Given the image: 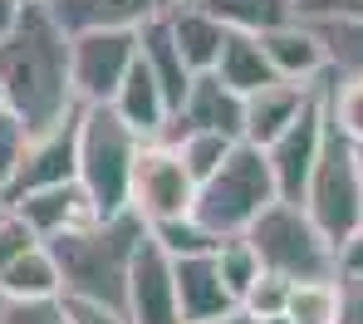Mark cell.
I'll use <instances>...</instances> for the list:
<instances>
[{
  "label": "cell",
  "mask_w": 363,
  "mask_h": 324,
  "mask_svg": "<svg viewBox=\"0 0 363 324\" xmlns=\"http://www.w3.org/2000/svg\"><path fill=\"white\" fill-rule=\"evenodd\" d=\"M69 45L74 35L55 20L50 0H25L15 30L0 40V94L30 138L60 128L69 113H79Z\"/></svg>",
  "instance_id": "cell-1"
},
{
  "label": "cell",
  "mask_w": 363,
  "mask_h": 324,
  "mask_svg": "<svg viewBox=\"0 0 363 324\" xmlns=\"http://www.w3.org/2000/svg\"><path fill=\"white\" fill-rule=\"evenodd\" d=\"M143 236H147V221L128 206L108 221L69 226L60 236H50L45 246L60 265L64 295L104 300L113 310H128V265H133V251L143 246Z\"/></svg>",
  "instance_id": "cell-2"
},
{
  "label": "cell",
  "mask_w": 363,
  "mask_h": 324,
  "mask_svg": "<svg viewBox=\"0 0 363 324\" xmlns=\"http://www.w3.org/2000/svg\"><path fill=\"white\" fill-rule=\"evenodd\" d=\"M138 147H143V138L108 104H79V187L89 196V206L99 211V221L128 211Z\"/></svg>",
  "instance_id": "cell-3"
},
{
  "label": "cell",
  "mask_w": 363,
  "mask_h": 324,
  "mask_svg": "<svg viewBox=\"0 0 363 324\" xmlns=\"http://www.w3.org/2000/svg\"><path fill=\"white\" fill-rule=\"evenodd\" d=\"M270 201H280V192H275V172H270L265 147L236 143V147L226 152V162L196 187L191 216H196L216 241H226V236H245L250 221H255Z\"/></svg>",
  "instance_id": "cell-4"
},
{
  "label": "cell",
  "mask_w": 363,
  "mask_h": 324,
  "mask_svg": "<svg viewBox=\"0 0 363 324\" xmlns=\"http://www.w3.org/2000/svg\"><path fill=\"white\" fill-rule=\"evenodd\" d=\"M304 211L324 231V241L339 251L354 231H363V172H359V147L324 123V147L304 187Z\"/></svg>",
  "instance_id": "cell-5"
},
{
  "label": "cell",
  "mask_w": 363,
  "mask_h": 324,
  "mask_svg": "<svg viewBox=\"0 0 363 324\" xmlns=\"http://www.w3.org/2000/svg\"><path fill=\"white\" fill-rule=\"evenodd\" d=\"M250 246L265 270L285 275V280H334V246L324 241V231L309 221V211L295 201H270L255 221H250Z\"/></svg>",
  "instance_id": "cell-6"
},
{
  "label": "cell",
  "mask_w": 363,
  "mask_h": 324,
  "mask_svg": "<svg viewBox=\"0 0 363 324\" xmlns=\"http://www.w3.org/2000/svg\"><path fill=\"white\" fill-rule=\"evenodd\" d=\"M196 201V182L177 157V147L167 138H152L138 147L133 162V187H128V206L152 226V221H172V216H191Z\"/></svg>",
  "instance_id": "cell-7"
},
{
  "label": "cell",
  "mask_w": 363,
  "mask_h": 324,
  "mask_svg": "<svg viewBox=\"0 0 363 324\" xmlns=\"http://www.w3.org/2000/svg\"><path fill=\"white\" fill-rule=\"evenodd\" d=\"M138 65V30H84L69 45V74L79 104H108Z\"/></svg>",
  "instance_id": "cell-8"
},
{
  "label": "cell",
  "mask_w": 363,
  "mask_h": 324,
  "mask_svg": "<svg viewBox=\"0 0 363 324\" xmlns=\"http://www.w3.org/2000/svg\"><path fill=\"white\" fill-rule=\"evenodd\" d=\"M64 182H79V113H69L60 128L30 138L10 187L0 192V201H15L25 192H40V187H64Z\"/></svg>",
  "instance_id": "cell-9"
},
{
  "label": "cell",
  "mask_w": 363,
  "mask_h": 324,
  "mask_svg": "<svg viewBox=\"0 0 363 324\" xmlns=\"http://www.w3.org/2000/svg\"><path fill=\"white\" fill-rule=\"evenodd\" d=\"M128 320L133 324H182L172 256L152 236H143V246L133 251V265H128Z\"/></svg>",
  "instance_id": "cell-10"
},
{
  "label": "cell",
  "mask_w": 363,
  "mask_h": 324,
  "mask_svg": "<svg viewBox=\"0 0 363 324\" xmlns=\"http://www.w3.org/2000/svg\"><path fill=\"white\" fill-rule=\"evenodd\" d=\"M319 147H324V108H319V99H314L300 118H295L290 128H285L275 143H270V147H265L270 172H275V192H280V201H295V206H304V187H309L314 162H319Z\"/></svg>",
  "instance_id": "cell-11"
},
{
  "label": "cell",
  "mask_w": 363,
  "mask_h": 324,
  "mask_svg": "<svg viewBox=\"0 0 363 324\" xmlns=\"http://www.w3.org/2000/svg\"><path fill=\"white\" fill-rule=\"evenodd\" d=\"M241 113H245V99L221 84L216 69L206 74H191V89L182 99V108L172 113L167 133H182V128H196V133H226V138H241Z\"/></svg>",
  "instance_id": "cell-12"
},
{
  "label": "cell",
  "mask_w": 363,
  "mask_h": 324,
  "mask_svg": "<svg viewBox=\"0 0 363 324\" xmlns=\"http://www.w3.org/2000/svg\"><path fill=\"white\" fill-rule=\"evenodd\" d=\"M319 99L314 84H295V79H275L255 94H245V113H241V143H255V147H270L280 133L300 118L304 108Z\"/></svg>",
  "instance_id": "cell-13"
},
{
  "label": "cell",
  "mask_w": 363,
  "mask_h": 324,
  "mask_svg": "<svg viewBox=\"0 0 363 324\" xmlns=\"http://www.w3.org/2000/svg\"><path fill=\"white\" fill-rule=\"evenodd\" d=\"M10 206V216H20L40 241H50V236H60L69 226H84V221H99V211L89 206V196L79 182H64V187H40V192H25L15 196V201H5Z\"/></svg>",
  "instance_id": "cell-14"
},
{
  "label": "cell",
  "mask_w": 363,
  "mask_h": 324,
  "mask_svg": "<svg viewBox=\"0 0 363 324\" xmlns=\"http://www.w3.org/2000/svg\"><path fill=\"white\" fill-rule=\"evenodd\" d=\"M162 20H167V30H172V40H177L182 60L191 74H206V69H216L221 60V45H226V25L206 10V5H196V0H167L162 5Z\"/></svg>",
  "instance_id": "cell-15"
},
{
  "label": "cell",
  "mask_w": 363,
  "mask_h": 324,
  "mask_svg": "<svg viewBox=\"0 0 363 324\" xmlns=\"http://www.w3.org/2000/svg\"><path fill=\"white\" fill-rule=\"evenodd\" d=\"M172 275H177L182 324H206V320H221V315H236V310H241V305L231 300V290L221 285V270H216L211 256L172 260Z\"/></svg>",
  "instance_id": "cell-16"
},
{
  "label": "cell",
  "mask_w": 363,
  "mask_h": 324,
  "mask_svg": "<svg viewBox=\"0 0 363 324\" xmlns=\"http://www.w3.org/2000/svg\"><path fill=\"white\" fill-rule=\"evenodd\" d=\"M265 45V60L275 69V79H295V84H319V74L329 69V55L314 35L309 20H290L280 30H265L260 35Z\"/></svg>",
  "instance_id": "cell-17"
},
{
  "label": "cell",
  "mask_w": 363,
  "mask_h": 324,
  "mask_svg": "<svg viewBox=\"0 0 363 324\" xmlns=\"http://www.w3.org/2000/svg\"><path fill=\"white\" fill-rule=\"evenodd\" d=\"M108 108H113V113H118V118L138 133L143 143L162 138V133H167V123H172V108H167V99H162L157 79L147 74V65H143V60L128 69V79L118 84V94L108 99Z\"/></svg>",
  "instance_id": "cell-18"
},
{
  "label": "cell",
  "mask_w": 363,
  "mask_h": 324,
  "mask_svg": "<svg viewBox=\"0 0 363 324\" xmlns=\"http://www.w3.org/2000/svg\"><path fill=\"white\" fill-rule=\"evenodd\" d=\"M138 60L147 65V74L157 79L162 99H167V108L177 113L186 89H191V69H186V60H182V50H177V40H172V30H167L162 15H152V20L138 25Z\"/></svg>",
  "instance_id": "cell-19"
},
{
  "label": "cell",
  "mask_w": 363,
  "mask_h": 324,
  "mask_svg": "<svg viewBox=\"0 0 363 324\" xmlns=\"http://www.w3.org/2000/svg\"><path fill=\"white\" fill-rule=\"evenodd\" d=\"M167 0H50L55 20L69 35L84 30H138L143 20L162 15Z\"/></svg>",
  "instance_id": "cell-20"
},
{
  "label": "cell",
  "mask_w": 363,
  "mask_h": 324,
  "mask_svg": "<svg viewBox=\"0 0 363 324\" xmlns=\"http://www.w3.org/2000/svg\"><path fill=\"white\" fill-rule=\"evenodd\" d=\"M0 295H5V300H60L64 295L60 265H55V256H50L45 241L0 270Z\"/></svg>",
  "instance_id": "cell-21"
},
{
  "label": "cell",
  "mask_w": 363,
  "mask_h": 324,
  "mask_svg": "<svg viewBox=\"0 0 363 324\" xmlns=\"http://www.w3.org/2000/svg\"><path fill=\"white\" fill-rule=\"evenodd\" d=\"M216 74H221V84H231L241 99L255 94V89H265V84H275V69H270V60H265L260 35H241V30L226 35L221 60H216Z\"/></svg>",
  "instance_id": "cell-22"
},
{
  "label": "cell",
  "mask_w": 363,
  "mask_h": 324,
  "mask_svg": "<svg viewBox=\"0 0 363 324\" xmlns=\"http://www.w3.org/2000/svg\"><path fill=\"white\" fill-rule=\"evenodd\" d=\"M319 108H324V123L334 133H344L354 147L363 143V79L354 74H319Z\"/></svg>",
  "instance_id": "cell-23"
},
{
  "label": "cell",
  "mask_w": 363,
  "mask_h": 324,
  "mask_svg": "<svg viewBox=\"0 0 363 324\" xmlns=\"http://www.w3.org/2000/svg\"><path fill=\"white\" fill-rule=\"evenodd\" d=\"M206 5L226 30H241V35H265V30H280L295 15V0H196Z\"/></svg>",
  "instance_id": "cell-24"
},
{
  "label": "cell",
  "mask_w": 363,
  "mask_h": 324,
  "mask_svg": "<svg viewBox=\"0 0 363 324\" xmlns=\"http://www.w3.org/2000/svg\"><path fill=\"white\" fill-rule=\"evenodd\" d=\"M172 147H177V157L186 162V172H191V182L201 187L221 162H226V152L241 143V138H226V133H196V128H182V133H162Z\"/></svg>",
  "instance_id": "cell-25"
},
{
  "label": "cell",
  "mask_w": 363,
  "mask_h": 324,
  "mask_svg": "<svg viewBox=\"0 0 363 324\" xmlns=\"http://www.w3.org/2000/svg\"><path fill=\"white\" fill-rule=\"evenodd\" d=\"M309 25L329 55V74L363 79V20H309Z\"/></svg>",
  "instance_id": "cell-26"
},
{
  "label": "cell",
  "mask_w": 363,
  "mask_h": 324,
  "mask_svg": "<svg viewBox=\"0 0 363 324\" xmlns=\"http://www.w3.org/2000/svg\"><path fill=\"white\" fill-rule=\"evenodd\" d=\"M211 260H216V270H221V285L231 290V300L241 305L245 295H250V285L260 280V256H255V246H250V236H226L216 251H211Z\"/></svg>",
  "instance_id": "cell-27"
},
{
  "label": "cell",
  "mask_w": 363,
  "mask_h": 324,
  "mask_svg": "<svg viewBox=\"0 0 363 324\" xmlns=\"http://www.w3.org/2000/svg\"><path fill=\"white\" fill-rule=\"evenodd\" d=\"M285 315L295 324H339V280H295Z\"/></svg>",
  "instance_id": "cell-28"
},
{
  "label": "cell",
  "mask_w": 363,
  "mask_h": 324,
  "mask_svg": "<svg viewBox=\"0 0 363 324\" xmlns=\"http://www.w3.org/2000/svg\"><path fill=\"white\" fill-rule=\"evenodd\" d=\"M147 236L167 251L172 260H186V256H211L221 241L196 221V216H172V221H152L147 226Z\"/></svg>",
  "instance_id": "cell-29"
},
{
  "label": "cell",
  "mask_w": 363,
  "mask_h": 324,
  "mask_svg": "<svg viewBox=\"0 0 363 324\" xmlns=\"http://www.w3.org/2000/svg\"><path fill=\"white\" fill-rule=\"evenodd\" d=\"M290 285H295V280H285V275H275V270H260V280L250 285V295L241 300V310L250 315V320L285 315V305H290Z\"/></svg>",
  "instance_id": "cell-30"
},
{
  "label": "cell",
  "mask_w": 363,
  "mask_h": 324,
  "mask_svg": "<svg viewBox=\"0 0 363 324\" xmlns=\"http://www.w3.org/2000/svg\"><path fill=\"white\" fill-rule=\"evenodd\" d=\"M25 147H30V133L25 123L0 104V192L10 187V177H15V167H20V157H25Z\"/></svg>",
  "instance_id": "cell-31"
},
{
  "label": "cell",
  "mask_w": 363,
  "mask_h": 324,
  "mask_svg": "<svg viewBox=\"0 0 363 324\" xmlns=\"http://www.w3.org/2000/svg\"><path fill=\"white\" fill-rule=\"evenodd\" d=\"M0 324H69L64 300H5Z\"/></svg>",
  "instance_id": "cell-32"
},
{
  "label": "cell",
  "mask_w": 363,
  "mask_h": 324,
  "mask_svg": "<svg viewBox=\"0 0 363 324\" xmlns=\"http://www.w3.org/2000/svg\"><path fill=\"white\" fill-rule=\"evenodd\" d=\"M60 300H64L69 324H133L128 310H113V305H104V300H79V295H60Z\"/></svg>",
  "instance_id": "cell-33"
},
{
  "label": "cell",
  "mask_w": 363,
  "mask_h": 324,
  "mask_svg": "<svg viewBox=\"0 0 363 324\" xmlns=\"http://www.w3.org/2000/svg\"><path fill=\"white\" fill-rule=\"evenodd\" d=\"M35 246H40V236H35L20 216H5V221H0V270H5L10 260H20L25 251H35Z\"/></svg>",
  "instance_id": "cell-34"
},
{
  "label": "cell",
  "mask_w": 363,
  "mask_h": 324,
  "mask_svg": "<svg viewBox=\"0 0 363 324\" xmlns=\"http://www.w3.org/2000/svg\"><path fill=\"white\" fill-rule=\"evenodd\" d=\"M300 20H363V0H295Z\"/></svg>",
  "instance_id": "cell-35"
},
{
  "label": "cell",
  "mask_w": 363,
  "mask_h": 324,
  "mask_svg": "<svg viewBox=\"0 0 363 324\" xmlns=\"http://www.w3.org/2000/svg\"><path fill=\"white\" fill-rule=\"evenodd\" d=\"M339 280V324H363V275H334Z\"/></svg>",
  "instance_id": "cell-36"
},
{
  "label": "cell",
  "mask_w": 363,
  "mask_h": 324,
  "mask_svg": "<svg viewBox=\"0 0 363 324\" xmlns=\"http://www.w3.org/2000/svg\"><path fill=\"white\" fill-rule=\"evenodd\" d=\"M334 270H339V275H363V231H354V236L334 251Z\"/></svg>",
  "instance_id": "cell-37"
},
{
  "label": "cell",
  "mask_w": 363,
  "mask_h": 324,
  "mask_svg": "<svg viewBox=\"0 0 363 324\" xmlns=\"http://www.w3.org/2000/svg\"><path fill=\"white\" fill-rule=\"evenodd\" d=\"M20 10H25V0H0V40L15 30V20H20Z\"/></svg>",
  "instance_id": "cell-38"
},
{
  "label": "cell",
  "mask_w": 363,
  "mask_h": 324,
  "mask_svg": "<svg viewBox=\"0 0 363 324\" xmlns=\"http://www.w3.org/2000/svg\"><path fill=\"white\" fill-rule=\"evenodd\" d=\"M206 324H250V320H245V310H236V315H221V320H206Z\"/></svg>",
  "instance_id": "cell-39"
},
{
  "label": "cell",
  "mask_w": 363,
  "mask_h": 324,
  "mask_svg": "<svg viewBox=\"0 0 363 324\" xmlns=\"http://www.w3.org/2000/svg\"><path fill=\"white\" fill-rule=\"evenodd\" d=\"M245 320H250V315H245ZM250 324H295V320H290V315H265V320H250Z\"/></svg>",
  "instance_id": "cell-40"
},
{
  "label": "cell",
  "mask_w": 363,
  "mask_h": 324,
  "mask_svg": "<svg viewBox=\"0 0 363 324\" xmlns=\"http://www.w3.org/2000/svg\"><path fill=\"white\" fill-rule=\"evenodd\" d=\"M5 216H10V206H5V201H0V221H5Z\"/></svg>",
  "instance_id": "cell-41"
},
{
  "label": "cell",
  "mask_w": 363,
  "mask_h": 324,
  "mask_svg": "<svg viewBox=\"0 0 363 324\" xmlns=\"http://www.w3.org/2000/svg\"><path fill=\"white\" fill-rule=\"evenodd\" d=\"M359 172H363V143H359Z\"/></svg>",
  "instance_id": "cell-42"
},
{
  "label": "cell",
  "mask_w": 363,
  "mask_h": 324,
  "mask_svg": "<svg viewBox=\"0 0 363 324\" xmlns=\"http://www.w3.org/2000/svg\"><path fill=\"white\" fill-rule=\"evenodd\" d=\"M0 310H5V295H0Z\"/></svg>",
  "instance_id": "cell-43"
},
{
  "label": "cell",
  "mask_w": 363,
  "mask_h": 324,
  "mask_svg": "<svg viewBox=\"0 0 363 324\" xmlns=\"http://www.w3.org/2000/svg\"><path fill=\"white\" fill-rule=\"evenodd\" d=\"M0 104H5V94H0Z\"/></svg>",
  "instance_id": "cell-44"
}]
</instances>
